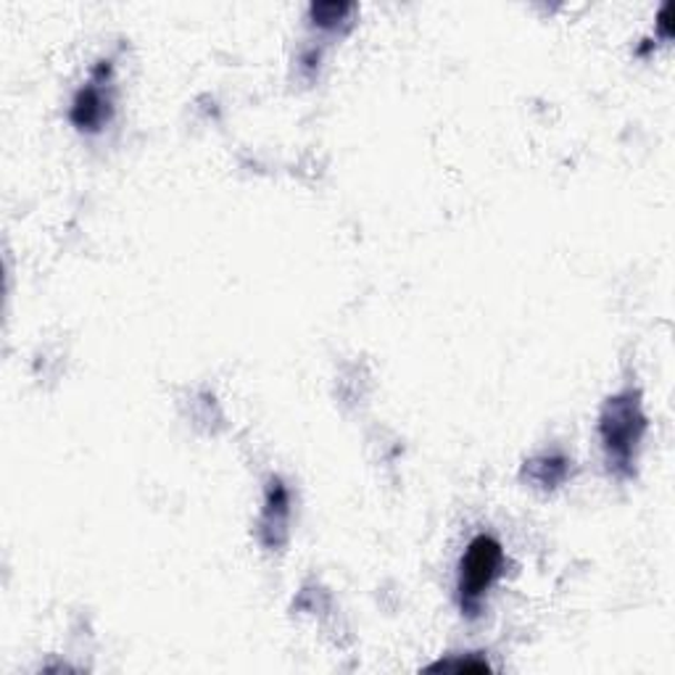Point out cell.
Returning <instances> with one entry per match:
<instances>
[{"label":"cell","mask_w":675,"mask_h":675,"mask_svg":"<svg viewBox=\"0 0 675 675\" xmlns=\"http://www.w3.org/2000/svg\"><path fill=\"white\" fill-rule=\"evenodd\" d=\"M354 11L351 3H338V0H330V3H314L309 13H312V21L320 30H335L338 24L349 19V13Z\"/></svg>","instance_id":"6"},{"label":"cell","mask_w":675,"mask_h":675,"mask_svg":"<svg viewBox=\"0 0 675 675\" xmlns=\"http://www.w3.org/2000/svg\"><path fill=\"white\" fill-rule=\"evenodd\" d=\"M570 464L573 462L562 452H544L525 462L523 477L533 485H538V488H557L560 483L567 481Z\"/></svg>","instance_id":"5"},{"label":"cell","mask_w":675,"mask_h":675,"mask_svg":"<svg viewBox=\"0 0 675 675\" xmlns=\"http://www.w3.org/2000/svg\"><path fill=\"white\" fill-rule=\"evenodd\" d=\"M111 72H114L111 61H101L93 69L90 82L82 84V88L77 90V95L72 101V111H69V119H72L74 127H80V130H84V132L103 130L105 122L111 119L114 105H111V98L105 95V88H109V82H111Z\"/></svg>","instance_id":"3"},{"label":"cell","mask_w":675,"mask_h":675,"mask_svg":"<svg viewBox=\"0 0 675 675\" xmlns=\"http://www.w3.org/2000/svg\"><path fill=\"white\" fill-rule=\"evenodd\" d=\"M504 573V548L494 536L481 533L470 541L460 562V581H456V596L460 607L467 617H477L483 609L485 594L502 578Z\"/></svg>","instance_id":"2"},{"label":"cell","mask_w":675,"mask_h":675,"mask_svg":"<svg viewBox=\"0 0 675 675\" xmlns=\"http://www.w3.org/2000/svg\"><path fill=\"white\" fill-rule=\"evenodd\" d=\"M646 433L642 393L625 389L607 399L600 417V439L609 473L617 477L636 475V456Z\"/></svg>","instance_id":"1"},{"label":"cell","mask_w":675,"mask_h":675,"mask_svg":"<svg viewBox=\"0 0 675 675\" xmlns=\"http://www.w3.org/2000/svg\"><path fill=\"white\" fill-rule=\"evenodd\" d=\"M431 673H485L491 671V665L485 663V659L475 657V654H470V657H452V659H441V663H435L427 667Z\"/></svg>","instance_id":"7"},{"label":"cell","mask_w":675,"mask_h":675,"mask_svg":"<svg viewBox=\"0 0 675 675\" xmlns=\"http://www.w3.org/2000/svg\"><path fill=\"white\" fill-rule=\"evenodd\" d=\"M657 30L665 40L673 38V3H665L657 13Z\"/></svg>","instance_id":"8"},{"label":"cell","mask_w":675,"mask_h":675,"mask_svg":"<svg viewBox=\"0 0 675 675\" xmlns=\"http://www.w3.org/2000/svg\"><path fill=\"white\" fill-rule=\"evenodd\" d=\"M288 523H291V491L280 477H272L266 485L262 523H259V538L266 548H280L288 541Z\"/></svg>","instance_id":"4"}]
</instances>
